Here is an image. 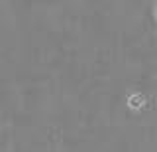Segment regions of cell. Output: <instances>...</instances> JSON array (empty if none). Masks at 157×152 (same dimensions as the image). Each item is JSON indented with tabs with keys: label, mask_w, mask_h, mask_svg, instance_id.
<instances>
[{
	"label": "cell",
	"mask_w": 157,
	"mask_h": 152,
	"mask_svg": "<svg viewBox=\"0 0 157 152\" xmlns=\"http://www.w3.org/2000/svg\"><path fill=\"white\" fill-rule=\"evenodd\" d=\"M130 105L134 107V109H140V107L144 105V97H140V95H134V97L130 99Z\"/></svg>",
	"instance_id": "obj_1"
}]
</instances>
